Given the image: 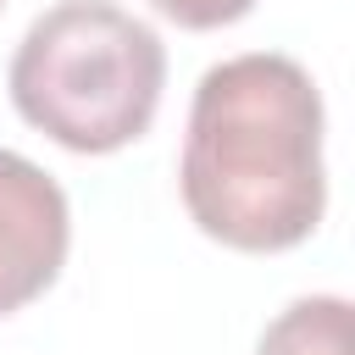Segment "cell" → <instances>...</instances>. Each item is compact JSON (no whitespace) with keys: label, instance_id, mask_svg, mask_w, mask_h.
<instances>
[{"label":"cell","instance_id":"cell-1","mask_svg":"<svg viewBox=\"0 0 355 355\" xmlns=\"http://www.w3.org/2000/svg\"><path fill=\"white\" fill-rule=\"evenodd\" d=\"M322 89L294 55L250 50L216 61L189 100L178 189L189 222L244 255H277L327 211Z\"/></svg>","mask_w":355,"mask_h":355},{"label":"cell","instance_id":"cell-2","mask_svg":"<svg viewBox=\"0 0 355 355\" xmlns=\"http://www.w3.org/2000/svg\"><path fill=\"white\" fill-rule=\"evenodd\" d=\"M6 89L17 116L61 150L111 155L155 122L166 44L111 0H61L28 22Z\"/></svg>","mask_w":355,"mask_h":355},{"label":"cell","instance_id":"cell-3","mask_svg":"<svg viewBox=\"0 0 355 355\" xmlns=\"http://www.w3.org/2000/svg\"><path fill=\"white\" fill-rule=\"evenodd\" d=\"M67 244L72 211L61 183L39 161L0 150V316H17L61 277Z\"/></svg>","mask_w":355,"mask_h":355},{"label":"cell","instance_id":"cell-4","mask_svg":"<svg viewBox=\"0 0 355 355\" xmlns=\"http://www.w3.org/2000/svg\"><path fill=\"white\" fill-rule=\"evenodd\" d=\"M255 355H349V300L344 294L288 300L266 322Z\"/></svg>","mask_w":355,"mask_h":355},{"label":"cell","instance_id":"cell-5","mask_svg":"<svg viewBox=\"0 0 355 355\" xmlns=\"http://www.w3.org/2000/svg\"><path fill=\"white\" fill-rule=\"evenodd\" d=\"M166 22H178V28H194V33H205V28H227V22H239V17H250L255 11V0H150Z\"/></svg>","mask_w":355,"mask_h":355}]
</instances>
